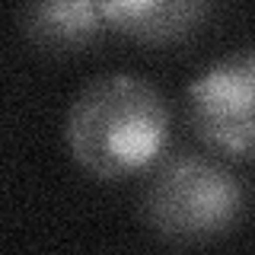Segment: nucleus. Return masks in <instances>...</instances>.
I'll list each match as a JSON object with an SVG mask.
<instances>
[{"label": "nucleus", "instance_id": "nucleus-1", "mask_svg": "<svg viewBox=\"0 0 255 255\" xmlns=\"http://www.w3.org/2000/svg\"><path fill=\"white\" fill-rule=\"evenodd\" d=\"M172 115L163 93L137 74L96 77L70 102L67 150L96 179L137 175L163 156Z\"/></svg>", "mask_w": 255, "mask_h": 255}, {"label": "nucleus", "instance_id": "nucleus-2", "mask_svg": "<svg viewBox=\"0 0 255 255\" xmlns=\"http://www.w3.org/2000/svg\"><path fill=\"white\" fill-rule=\"evenodd\" d=\"M246 211V191L227 166L198 153L166 159L143 188V220L179 246L227 236Z\"/></svg>", "mask_w": 255, "mask_h": 255}, {"label": "nucleus", "instance_id": "nucleus-3", "mask_svg": "<svg viewBox=\"0 0 255 255\" xmlns=\"http://www.w3.org/2000/svg\"><path fill=\"white\" fill-rule=\"evenodd\" d=\"M255 61L252 51H236L214 61L188 86L191 131L211 150L233 159H249L255 150Z\"/></svg>", "mask_w": 255, "mask_h": 255}, {"label": "nucleus", "instance_id": "nucleus-4", "mask_svg": "<svg viewBox=\"0 0 255 255\" xmlns=\"http://www.w3.org/2000/svg\"><path fill=\"white\" fill-rule=\"evenodd\" d=\"M22 35L45 54H74L109 32L106 0H22Z\"/></svg>", "mask_w": 255, "mask_h": 255}, {"label": "nucleus", "instance_id": "nucleus-5", "mask_svg": "<svg viewBox=\"0 0 255 255\" xmlns=\"http://www.w3.org/2000/svg\"><path fill=\"white\" fill-rule=\"evenodd\" d=\"M214 0H106L109 32L147 45L182 42L204 26Z\"/></svg>", "mask_w": 255, "mask_h": 255}]
</instances>
